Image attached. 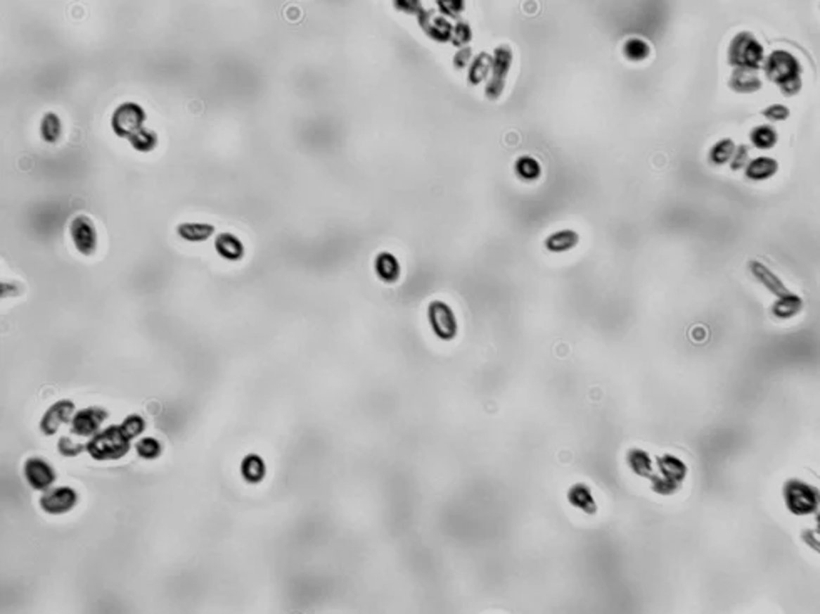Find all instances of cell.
I'll list each match as a JSON object with an SVG mask.
<instances>
[{"label": "cell", "mask_w": 820, "mask_h": 614, "mask_svg": "<svg viewBox=\"0 0 820 614\" xmlns=\"http://www.w3.org/2000/svg\"><path fill=\"white\" fill-rule=\"evenodd\" d=\"M144 423L139 415H129L119 426H109L87 444V452L96 461H117L129 452L131 440L143 434Z\"/></svg>", "instance_id": "cell-1"}, {"label": "cell", "mask_w": 820, "mask_h": 614, "mask_svg": "<svg viewBox=\"0 0 820 614\" xmlns=\"http://www.w3.org/2000/svg\"><path fill=\"white\" fill-rule=\"evenodd\" d=\"M764 72L770 82L777 84L783 96L792 97L802 91V65L790 52H771L765 59Z\"/></svg>", "instance_id": "cell-2"}, {"label": "cell", "mask_w": 820, "mask_h": 614, "mask_svg": "<svg viewBox=\"0 0 820 614\" xmlns=\"http://www.w3.org/2000/svg\"><path fill=\"white\" fill-rule=\"evenodd\" d=\"M656 463H658L660 475L653 472V475L650 477L651 490L660 496H673L681 489L683 480L688 474V467L681 459L674 457L672 454L656 457Z\"/></svg>", "instance_id": "cell-3"}, {"label": "cell", "mask_w": 820, "mask_h": 614, "mask_svg": "<svg viewBox=\"0 0 820 614\" xmlns=\"http://www.w3.org/2000/svg\"><path fill=\"white\" fill-rule=\"evenodd\" d=\"M765 59L764 46L758 42V39L748 30H742L731 39L729 46V64L745 69H760V64Z\"/></svg>", "instance_id": "cell-4"}, {"label": "cell", "mask_w": 820, "mask_h": 614, "mask_svg": "<svg viewBox=\"0 0 820 614\" xmlns=\"http://www.w3.org/2000/svg\"><path fill=\"white\" fill-rule=\"evenodd\" d=\"M783 501L787 509L795 516H809L817 511L819 507V492L812 485L805 484L804 480L792 479L783 487Z\"/></svg>", "instance_id": "cell-5"}, {"label": "cell", "mask_w": 820, "mask_h": 614, "mask_svg": "<svg viewBox=\"0 0 820 614\" xmlns=\"http://www.w3.org/2000/svg\"><path fill=\"white\" fill-rule=\"evenodd\" d=\"M513 49L508 44H501L494 49L492 52V65H491V79H489L486 86V96L487 99H499L502 91L506 87V79L513 65Z\"/></svg>", "instance_id": "cell-6"}, {"label": "cell", "mask_w": 820, "mask_h": 614, "mask_svg": "<svg viewBox=\"0 0 820 614\" xmlns=\"http://www.w3.org/2000/svg\"><path fill=\"white\" fill-rule=\"evenodd\" d=\"M144 119H146V113H144V109L141 108L138 103H131V101H126V103L119 104L116 110L113 113L111 124H113V129L116 131L117 136L129 139L131 136H134L136 132L143 129Z\"/></svg>", "instance_id": "cell-7"}, {"label": "cell", "mask_w": 820, "mask_h": 614, "mask_svg": "<svg viewBox=\"0 0 820 614\" xmlns=\"http://www.w3.org/2000/svg\"><path fill=\"white\" fill-rule=\"evenodd\" d=\"M427 318L429 324L440 340H452L457 335V318L454 315V310L445 302L440 300H434L427 308Z\"/></svg>", "instance_id": "cell-8"}, {"label": "cell", "mask_w": 820, "mask_h": 614, "mask_svg": "<svg viewBox=\"0 0 820 614\" xmlns=\"http://www.w3.org/2000/svg\"><path fill=\"white\" fill-rule=\"evenodd\" d=\"M70 236L77 251L89 256L98 248V229L89 216L79 215L70 221Z\"/></svg>", "instance_id": "cell-9"}, {"label": "cell", "mask_w": 820, "mask_h": 614, "mask_svg": "<svg viewBox=\"0 0 820 614\" xmlns=\"http://www.w3.org/2000/svg\"><path fill=\"white\" fill-rule=\"evenodd\" d=\"M39 504H41L42 511L47 512V514H65V512L74 509V506L77 504V492L72 487H68V485L51 489L41 497Z\"/></svg>", "instance_id": "cell-10"}, {"label": "cell", "mask_w": 820, "mask_h": 614, "mask_svg": "<svg viewBox=\"0 0 820 614\" xmlns=\"http://www.w3.org/2000/svg\"><path fill=\"white\" fill-rule=\"evenodd\" d=\"M24 477L35 490H47L56 482V471L41 457H30L24 463Z\"/></svg>", "instance_id": "cell-11"}, {"label": "cell", "mask_w": 820, "mask_h": 614, "mask_svg": "<svg viewBox=\"0 0 820 614\" xmlns=\"http://www.w3.org/2000/svg\"><path fill=\"white\" fill-rule=\"evenodd\" d=\"M108 418V412L101 407H87L79 410L72 418V434L77 437H91L99 430Z\"/></svg>", "instance_id": "cell-12"}, {"label": "cell", "mask_w": 820, "mask_h": 614, "mask_svg": "<svg viewBox=\"0 0 820 614\" xmlns=\"http://www.w3.org/2000/svg\"><path fill=\"white\" fill-rule=\"evenodd\" d=\"M76 405L70 400H59L54 405H51L49 410L44 414L41 421V430L44 435H54L59 430L60 426L68 423L70 417L74 415Z\"/></svg>", "instance_id": "cell-13"}, {"label": "cell", "mask_w": 820, "mask_h": 614, "mask_svg": "<svg viewBox=\"0 0 820 614\" xmlns=\"http://www.w3.org/2000/svg\"><path fill=\"white\" fill-rule=\"evenodd\" d=\"M748 269H750V273L753 276H755V280L758 281V283L764 285L765 288L769 290L771 295H775L777 298L787 297L788 293H792V291L788 290L786 285H783V281L780 280V278L775 275L771 269L767 268L764 263L757 262V260H752V262H748Z\"/></svg>", "instance_id": "cell-14"}, {"label": "cell", "mask_w": 820, "mask_h": 614, "mask_svg": "<svg viewBox=\"0 0 820 614\" xmlns=\"http://www.w3.org/2000/svg\"><path fill=\"white\" fill-rule=\"evenodd\" d=\"M418 22H421L422 30H425V34L434 39V41L437 42L451 41L454 27L445 17L434 15L432 12L421 11L418 12Z\"/></svg>", "instance_id": "cell-15"}, {"label": "cell", "mask_w": 820, "mask_h": 614, "mask_svg": "<svg viewBox=\"0 0 820 614\" xmlns=\"http://www.w3.org/2000/svg\"><path fill=\"white\" fill-rule=\"evenodd\" d=\"M762 84L764 82L758 76V70L737 68L731 72L729 86L735 92H740V94H752V92L762 89Z\"/></svg>", "instance_id": "cell-16"}, {"label": "cell", "mask_w": 820, "mask_h": 614, "mask_svg": "<svg viewBox=\"0 0 820 614\" xmlns=\"http://www.w3.org/2000/svg\"><path fill=\"white\" fill-rule=\"evenodd\" d=\"M214 250L218 251L219 256L230 262H238L243 258L245 246L240 241V238L231 235V233H219L214 240Z\"/></svg>", "instance_id": "cell-17"}, {"label": "cell", "mask_w": 820, "mask_h": 614, "mask_svg": "<svg viewBox=\"0 0 820 614\" xmlns=\"http://www.w3.org/2000/svg\"><path fill=\"white\" fill-rule=\"evenodd\" d=\"M777 171H779L777 159L767 158V156L750 159V161H748V165L745 166V176H747L748 179H753V181L769 179V178H771V176L777 174Z\"/></svg>", "instance_id": "cell-18"}, {"label": "cell", "mask_w": 820, "mask_h": 614, "mask_svg": "<svg viewBox=\"0 0 820 614\" xmlns=\"http://www.w3.org/2000/svg\"><path fill=\"white\" fill-rule=\"evenodd\" d=\"M626 463H628L633 474H636L638 477L650 479L655 472L651 456L643 449H629L628 454H626Z\"/></svg>", "instance_id": "cell-19"}, {"label": "cell", "mask_w": 820, "mask_h": 614, "mask_svg": "<svg viewBox=\"0 0 820 614\" xmlns=\"http://www.w3.org/2000/svg\"><path fill=\"white\" fill-rule=\"evenodd\" d=\"M568 501L571 502L576 509L586 512V514H594L598 511L596 502H594L593 494L588 485L584 484H575L568 492Z\"/></svg>", "instance_id": "cell-20"}, {"label": "cell", "mask_w": 820, "mask_h": 614, "mask_svg": "<svg viewBox=\"0 0 820 614\" xmlns=\"http://www.w3.org/2000/svg\"><path fill=\"white\" fill-rule=\"evenodd\" d=\"M577 241H579V235L575 229H561V231L553 233V235L546 238L544 245L553 253H564V251L575 248Z\"/></svg>", "instance_id": "cell-21"}, {"label": "cell", "mask_w": 820, "mask_h": 614, "mask_svg": "<svg viewBox=\"0 0 820 614\" xmlns=\"http://www.w3.org/2000/svg\"><path fill=\"white\" fill-rule=\"evenodd\" d=\"M800 310L802 298L795 293H788L787 297L777 298L775 303L771 305V315L777 318V320H788V318L799 315Z\"/></svg>", "instance_id": "cell-22"}, {"label": "cell", "mask_w": 820, "mask_h": 614, "mask_svg": "<svg viewBox=\"0 0 820 614\" xmlns=\"http://www.w3.org/2000/svg\"><path fill=\"white\" fill-rule=\"evenodd\" d=\"M376 273L380 280L387 281V283H394L400 276V267L399 262L394 255L390 253H380L376 258Z\"/></svg>", "instance_id": "cell-23"}, {"label": "cell", "mask_w": 820, "mask_h": 614, "mask_svg": "<svg viewBox=\"0 0 820 614\" xmlns=\"http://www.w3.org/2000/svg\"><path fill=\"white\" fill-rule=\"evenodd\" d=\"M241 475L251 484L262 482L264 475H267V466H264L263 459L257 456V454L246 456L243 462H241Z\"/></svg>", "instance_id": "cell-24"}, {"label": "cell", "mask_w": 820, "mask_h": 614, "mask_svg": "<svg viewBox=\"0 0 820 614\" xmlns=\"http://www.w3.org/2000/svg\"><path fill=\"white\" fill-rule=\"evenodd\" d=\"M779 141V132L774 126L760 124L750 131V143L758 149H771Z\"/></svg>", "instance_id": "cell-25"}, {"label": "cell", "mask_w": 820, "mask_h": 614, "mask_svg": "<svg viewBox=\"0 0 820 614\" xmlns=\"http://www.w3.org/2000/svg\"><path fill=\"white\" fill-rule=\"evenodd\" d=\"M214 233L213 224L206 223H181L178 224V235L188 241H205Z\"/></svg>", "instance_id": "cell-26"}, {"label": "cell", "mask_w": 820, "mask_h": 614, "mask_svg": "<svg viewBox=\"0 0 820 614\" xmlns=\"http://www.w3.org/2000/svg\"><path fill=\"white\" fill-rule=\"evenodd\" d=\"M491 65H492V56L489 54V52H479L478 57L473 60V64H470L469 68V79L470 84H479L482 81H486L489 77V74H491Z\"/></svg>", "instance_id": "cell-27"}, {"label": "cell", "mask_w": 820, "mask_h": 614, "mask_svg": "<svg viewBox=\"0 0 820 614\" xmlns=\"http://www.w3.org/2000/svg\"><path fill=\"white\" fill-rule=\"evenodd\" d=\"M623 54L626 59L633 60V63H641V60H645L650 57L651 54V47L650 44L646 41H643V39H628V41L624 42L623 46Z\"/></svg>", "instance_id": "cell-28"}, {"label": "cell", "mask_w": 820, "mask_h": 614, "mask_svg": "<svg viewBox=\"0 0 820 614\" xmlns=\"http://www.w3.org/2000/svg\"><path fill=\"white\" fill-rule=\"evenodd\" d=\"M735 151V143L731 141L730 138H723L712 146V149H710L708 153V159L712 165L715 166H722V165H726V162L730 161L731 154Z\"/></svg>", "instance_id": "cell-29"}, {"label": "cell", "mask_w": 820, "mask_h": 614, "mask_svg": "<svg viewBox=\"0 0 820 614\" xmlns=\"http://www.w3.org/2000/svg\"><path fill=\"white\" fill-rule=\"evenodd\" d=\"M60 132H63V124H60L59 116L56 113H51V110L44 114L41 121L42 139L47 141V143H56L60 138Z\"/></svg>", "instance_id": "cell-30"}, {"label": "cell", "mask_w": 820, "mask_h": 614, "mask_svg": "<svg viewBox=\"0 0 820 614\" xmlns=\"http://www.w3.org/2000/svg\"><path fill=\"white\" fill-rule=\"evenodd\" d=\"M515 173L519 178L526 181H534L541 176V165L531 156H521L515 161Z\"/></svg>", "instance_id": "cell-31"}, {"label": "cell", "mask_w": 820, "mask_h": 614, "mask_svg": "<svg viewBox=\"0 0 820 614\" xmlns=\"http://www.w3.org/2000/svg\"><path fill=\"white\" fill-rule=\"evenodd\" d=\"M129 143L132 144V148L138 149V151H151L154 146L158 144V136L154 131L143 127V129L136 132L134 136H131Z\"/></svg>", "instance_id": "cell-32"}, {"label": "cell", "mask_w": 820, "mask_h": 614, "mask_svg": "<svg viewBox=\"0 0 820 614\" xmlns=\"http://www.w3.org/2000/svg\"><path fill=\"white\" fill-rule=\"evenodd\" d=\"M136 450H138L139 457L156 459L160 457L161 454V444L160 440L153 439V437H144V439H141L138 444H136Z\"/></svg>", "instance_id": "cell-33"}, {"label": "cell", "mask_w": 820, "mask_h": 614, "mask_svg": "<svg viewBox=\"0 0 820 614\" xmlns=\"http://www.w3.org/2000/svg\"><path fill=\"white\" fill-rule=\"evenodd\" d=\"M470 39H473V29H470L469 22L466 20H459L456 24V27L452 29V35H451V41L456 47H467V44L470 42Z\"/></svg>", "instance_id": "cell-34"}, {"label": "cell", "mask_w": 820, "mask_h": 614, "mask_svg": "<svg viewBox=\"0 0 820 614\" xmlns=\"http://www.w3.org/2000/svg\"><path fill=\"white\" fill-rule=\"evenodd\" d=\"M748 161H750V149H748V146H745V144L735 146V151H733V154H731V158L729 161L731 171L745 170V166L748 165Z\"/></svg>", "instance_id": "cell-35"}, {"label": "cell", "mask_w": 820, "mask_h": 614, "mask_svg": "<svg viewBox=\"0 0 820 614\" xmlns=\"http://www.w3.org/2000/svg\"><path fill=\"white\" fill-rule=\"evenodd\" d=\"M762 116H764L767 121H771V122H780V121H786L790 116V109L787 108V105L783 104H771L769 108H765L762 110Z\"/></svg>", "instance_id": "cell-36"}, {"label": "cell", "mask_w": 820, "mask_h": 614, "mask_svg": "<svg viewBox=\"0 0 820 614\" xmlns=\"http://www.w3.org/2000/svg\"><path fill=\"white\" fill-rule=\"evenodd\" d=\"M57 447H59V452L63 454V456L76 457L82 452V450L87 449V445L79 444V442H72L69 437H63V439L59 440V445H57Z\"/></svg>", "instance_id": "cell-37"}, {"label": "cell", "mask_w": 820, "mask_h": 614, "mask_svg": "<svg viewBox=\"0 0 820 614\" xmlns=\"http://www.w3.org/2000/svg\"><path fill=\"white\" fill-rule=\"evenodd\" d=\"M470 57H473V49H470L469 46L462 47V49H459V52L454 56V65H456L457 69H464V68H467V64H469Z\"/></svg>", "instance_id": "cell-38"}, {"label": "cell", "mask_w": 820, "mask_h": 614, "mask_svg": "<svg viewBox=\"0 0 820 614\" xmlns=\"http://www.w3.org/2000/svg\"><path fill=\"white\" fill-rule=\"evenodd\" d=\"M439 8L444 15L457 17L461 14L462 8H464V4L462 2H439Z\"/></svg>", "instance_id": "cell-39"}]
</instances>
